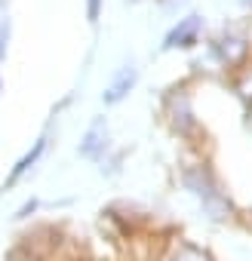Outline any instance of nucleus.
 <instances>
[{"label": "nucleus", "mask_w": 252, "mask_h": 261, "mask_svg": "<svg viewBox=\"0 0 252 261\" xmlns=\"http://www.w3.org/2000/svg\"><path fill=\"white\" fill-rule=\"evenodd\" d=\"M185 181H188V188L203 200V209L212 215V218H228L231 215V203L218 194V188L212 185V178H209V172L206 169H188V175H185Z\"/></svg>", "instance_id": "1"}, {"label": "nucleus", "mask_w": 252, "mask_h": 261, "mask_svg": "<svg viewBox=\"0 0 252 261\" xmlns=\"http://www.w3.org/2000/svg\"><path fill=\"white\" fill-rule=\"evenodd\" d=\"M133 83H136V68H133V65L120 68V71H117V77L111 80V86L105 89V101H108V105H117L126 92L133 89Z\"/></svg>", "instance_id": "2"}, {"label": "nucleus", "mask_w": 252, "mask_h": 261, "mask_svg": "<svg viewBox=\"0 0 252 261\" xmlns=\"http://www.w3.org/2000/svg\"><path fill=\"white\" fill-rule=\"evenodd\" d=\"M105 139H108V126H105V120H95V123L89 126L86 139L80 142V154H83V157H98L102 148H105Z\"/></svg>", "instance_id": "3"}, {"label": "nucleus", "mask_w": 252, "mask_h": 261, "mask_svg": "<svg viewBox=\"0 0 252 261\" xmlns=\"http://www.w3.org/2000/svg\"><path fill=\"white\" fill-rule=\"evenodd\" d=\"M197 28H200V22L191 16V19H185L169 37H166V46H191L194 43V37H197Z\"/></svg>", "instance_id": "4"}, {"label": "nucleus", "mask_w": 252, "mask_h": 261, "mask_svg": "<svg viewBox=\"0 0 252 261\" xmlns=\"http://www.w3.org/2000/svg\"><path fill=\"white\" fill-rule=\"evenodd\" d=\"M166 261H212L203 249H197V246H191V243H179L172 252H169V258Z\"/></svg>", "instance_id": "5"}, {"label": "nucleus", "mask_w": 252, "mask_h": 261, "mask_svg": "<svg viewBox=\"0 0 252 261\" xmlns=\"http://www.w3.org/2000/svg\"><path fill=\"white\" fill-rule=\"evenodd\" d=\"M218 53H221V59L224 62H240L243 56H246V43L243 40H237V37H224L221 43H218Z\"/></svg>", "instance_id": "6"}, {"label": "nucleus", "mask_w": 252, "mask_h": 261, "mask_svg": "<svg viewBox=\"0 0 252 261\" xmlns=\"http://www.w3.org/2000/svg\"><path fill=\"white\" fill-rule=\"evenodd\" d=\"M40 151H43V142H37V145H34V151H31V154H28V157H25V160H22V163L16 166V172H13V178H10V181H16V178H19L22 172H28V169L34 166V160L40 157Z\"/></svg>", "instance_id": "7"}, {"label": "nucleus", "mask_w": 252, "mask_h": 261, "mask_svg": "<svg viewBox=\"0 0 252 261\" xmlns=\"http://www.w3.org/2000/svg\"><path fill=\"white\" fill-rule=\"evenodd\" d=\"M237 92H240L246 101H252V71H246V74L237 80Z\"/></svg>", "instance_id": "8"}, {"label": "nucleus", "mask_w": 252, "mask_h": 261, "mask_svg": "<svg viewBox=\"0 0 252 261\" xmlns=\"http://www.w3.org/2000/svg\"><path fill=\"white\" fill-rule=\"evenodd\" d=\"M98 7H102V0H89V19H98Z\"/></svg>", "instance_id": "9"}, {"label": "nucleus", "mask_w": 252, "mask_h": 261, "mask_svg": "<svg viewBox=\"0 0 252 261\" xmlns=\"http://www.w3.org/2000/svg\"><path fill=\"white\" fill-rule=\"evenodd\" d=\"M0 7H4V4H0ZM0 28H4V25H0Z\"/></svg>", "instance_id": "10"}, {"label": "nucleus", "mask_w": 252, "mask_h": 261, "mask_svg": "<svg viewBox=\"0 0 252 261\" xmlns=\"http://www.w3.org/2000/svg\"><path fill=\"white\" fill-rule=\"evenodd\" d=\"M249 117H252V114H249Z\"/></svg>", "instance_id": "11"}]
</instances>
